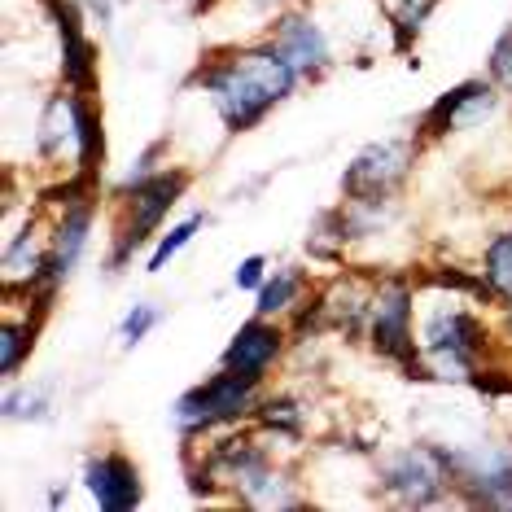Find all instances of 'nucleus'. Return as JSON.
<instances>
[{"label":"nucleus","mask_w":512,"mask_h":512,"mask_svg":"<svg viewBox=\"0 0 512 512\" xmlns=\"http://www.w3.org/2000/svg\"><path fill=\"white\" fill-rule=\"evenodd\" d=\"M294 62L276 49L272 40L254 44V49H232L215 62H206L193 75V84L206 92V101L224 119L228 132H250L272 106H281L289 92L298 88Z\"/></svg>","instance_id":"obj_1"},{"label":"nucleus","mask_w":512,"mask_h":512,"mask_svg":"<svg viewBox=\"0 0 512 512\" xmlns=\"http://www.w3.org/2000/svg\"><path fill=\"white\" fill-rule=\"evenodd\" d=\"M486 351V324L464 307H438L421 329V372L434 381H473Z\"/></svg>","instance_id":"obj_2"},{"label":"nucleus","mask_w":512,"mask_h":512,"mask_svg":"<svg viewBox=\"0 0 512 512\" xmlns=\"http://www.w3.org/2000/svg\"><path fill=\"white\" fill-rule=\"evenodd\" d=\"M36 149L40 158H53V162H75V171H92L101 158V127H97V114L84 101V92H62L44 106V119H40V136H36Z\"/></svg>","instance_id":"obj_3"},{"label":"nucleus","mask_w":512,"mask_h":512,"mask_svg":"<svg viewBox=\"0 0 512 512\" xmlns=\"http://www.w3.org/2000/svg\"><path fill=\"white\" fill-rule=\"evenodd\" d=\"M259 386L263 381L224 368L219 377L206 381V386L180 394L176 407H171V425H176L184 438L206 434V429H215V425H232V421H241V416L259 412Z\"/></svg>","instance_id":"obj_4"},{"label":"nucleus","mask_w":512,"mask_h":512,"mask_svg":"<svg viewBox=\"0 0 512 512\" xmlns=\"http://www.w3.org/2000/svg\"><path fill=\"white\" fill-rule=\"evenodd\" d=\"M189 189L184 171H149L141 180H123V224H119V246H114V267H123L136 254L141 241L162 224V215L180 202V193Z\"/></svg>","instance_id":"obj_5"},{"label":"nucleus","mask_w":512,"mask_h":512,"mask_svg":"<svg viewBox=\"0 0 512 512\" xmlns=\"http://www.w3.org/2000/svg\"><path fill=\"white\" fill-rule=\"evenodd\" d=\"M381 486L399 499V504H438L442 495L456 486V473H451V451L442 447H407L399 456H390L381 464Z\"/></svg>","instance_id":"obj_6"},{"label":"nucleus","mask_w":512,"mask_h":512,"mask_svg":"<svg viewBox=\"0 0 512 512\" xmlns=\"http://www.w3.org/2000/svg\"><path fill=\"white\" fill-rule=\"evenodd\" d=\"M368 333L381 359L403 364L412 377H421V351L412 337V285L407 281H381L368 302Z\"/></svg>","instance_id":"obj_7"},{"label":"nucleus","mask_w":512,"mask_h":512,"mask_svg":"<svg viewBox=\"0 0 512 512\" xmlns=\"http://www.w3.org/2000/svg\"><path fill=\"white\" fill-rule=\"evenodd\" d=\"M412 154H416L412 141H377V145L359 149L342 176L346 197H390L407 180Z\"/></svg>","instance_id":"obj_8"},{"label":"nucleus","mask_w":512,"mask_h":512,"mask_svg":"<svg viewBox=\"0 0 512 512\" xmlns=\"http://www.w3.org/2000/svg\"><path fill=\"white\" fill-rule=\"evenodd\" d=\"M281 351H285V329L272 324L267 316H254L250 324H241V329L232 333V342L224 351V368L263 381L276 359H281Z\"/></svg>","instance_id":"obj_9"},{"label":"nucleus","mask_w":512,"mask_h":512,"mask_svg":"<svg viewBox=\"0 0 512 512\" xmlns=\"http://www.w3.org/2000/svg\"><path fill=\"white\" fill-rule=\"evenodd\" d=\"M84 482H88L92 499H97V508H106V512H132L141 504V473H136V464L119 456V451L92 456L84 464Z\"/></svg>","instance_id":"obj_10"},{"label":"nucleus","mask_w":512,"mask_h":512,"mask_svg":"<svg viewBox=\"0 0 512 512\" xmlns=\"http://www.w3.org/2000/svg\"><path fill=\"white\" fill-rule=\"evenodd\" d=\"M495 114V88L482 79L442 92V101L425 114V136H447V132H469V127L486 123Z\"/></svg>","instance_id":"obj_11"},{"label":"nucleus","mask_w":512,"mask_h":512,"mask_svg":"<svg viewBox=\"0 0 512 512\" xmlns=\"http://www.w3.org/2000/svg\"><path fill=\"white\" fill-rule=\"evenodd\" d=\"M272 44L289 57V62H294V71L302 79L320 75L324 66H329V36H324L320 22L311 18V14H302V9H289V14L276 18Z\"/></svg>","instance_id":"obj_12"},{"label":"nucleus","mask_w":512,"mask_h":512,"mask_svg":"<svg viewBox=\"0 0 512 512\" xmlns=\"http://www.w3.org/2000/svg\"><path fill=\"white\" fill-rule=\"evenodd\" d=\"M49 5V14L57 22V36H62V75L71 92H88L97 88V49L88 44L84 27H79V14L75 5H66V0H44Z\"/></svg>","instance_id":"obj_13"},{"label":"nucleus","mask_w":512,"mask_h":512,"mask_svg":"<svg viewBox=\"0 0 512 512\" xmlns=\"http://www.w3.org/2000/svg\"><path fill=\"white\" fill-rule=\"evenodd\" d=\"M92 215H97V206H92V197H75V202H66L62 219H57L53 228V259H49V289H57L66 281V276L75 272L79 254H84L88 237H92Z\"/></svg>","instance_id":"obj_14"},{"label":"nucleus","mask_w":512,"mask_h":512,"mask_svg":"<svg viewBox=\"0 0 512 512\" xmlns=\"http://www.w3.org/2000/svg\"><path fill=\"white\" fill-rule=\"evenodd\" d=\"M302 289H307V281H302V272L298 267H281V272H272L263 281V289H259V316H289L294 311V302L302 298Z\"/></svg>","instance_id":"obj_15"},{"label":"nucleus","mask_w":512,"mask_h":512,"mask_svg":"<svg viewBox=\"0 0 512 512\" xmlns=\"http://www.w3.org/2000/svg\"><path fill=\"white\" fill-rule=\"evenodd\" d=\"M31 346H36V320H5V329H0V372L14 377L22 359L31 355Z\"/></svg>","instance_id":"obj_16"},{"label":"nucleus","mask_w":512,"mask_h":512,"mask_svg":"<svg viewBox=\"0 0 512 512\" xmlns=\"http://www.w3.org/2000/svg\"><path fill=\"white\" fill-rule=\"evenodd\" d=\"M486 289L512 302V232L486 246Z\"/></svg>","instance_id":"obj_17"},{"label":"nucleus","mask_w":512,"mask_h":512,"mask_svg":"<svg viewBox=\"0 0 512 512\" xmlns=\"http://www.w3.org/2000/svg\"><path fill=\"white\" fill-rule=\"evenodd\" d=\"M202 224H206V215H189V219H184V224L171 228L167 237L158 241V250L149 254V272H162V267H167V263L176 259V254H180V250H184V246H189V241L197 237V232H202Z\"/></svg>","instance_id":"obj_18"},{"label":"nucleus","mask_w":512,"mask_h":512,"mask_svg":"<svg viewBox=\"0 0 512 512\" xmlns=\"http://www.w3.org/2000/svg\"><path fill=\"white\" fill-rule=\"evenodd\" d=\"M259 425L294 438V434H302V407L294 399H285V394L281 399H267V403H259Z\"/></svg>","instance_id":"obj_19"},{"label":"nucleus","mask_w":512,"mask_h":512,"mask_svg":"<svg viewBox=\"0 0 512 512\" xmlns=\"http://www.w3.org/2000/svg\"><path fill=\"white\" fill-rule=\"evenodd\" d=\"M5 416L9 421H44L49 416V390H9L5 394Z\"/></svg>","instance_id":"obj_20"},{"label":"nucleus","mask_w":512,"mask_h":512,"mask_svg":"<svg viewBox=\"0 0 512 512\" xmlns=\"http://www.w3.org/2000/svg\"><path fill=\"white\" fill-rule=\"evenodd\" d=\"M381 9H386L390 22L399 27V36L407 40L412 31H421V22H425L429 9H434V0H381Z\"/></svg>","instance_id":"obj_21"},{"label":"nucleus","mask_w":512,"mask_h":512,"mask_svg":"<svg viewBox=\"0 0 512 512\" xmlns=\"http://www.w3.org/2000/svg\"><path fill=\"white\" fill-rule=\"evenodd\" d=\"M162 320V311L154 307V302H136L132 311L123 316L119 324V337H123V346H136V342H145L149 333H154V324Z\"/></svg>","instance_id":"obj_22"},{"label":"nucleus","mask_w":512,"mask_h":512,"mask_svg":"<svg viewBox=\"0 0 512 512\" xmlns=\"http://www.w3.org/2000/svg\"><path fill=\"white\" fill-rule=\"evenodd\" d=\"M491 79L495 84H504V88H512V27L495 40V49H491Z\"/></svg>","instance_id":"obj_23"},{"label":"nucleus","mask_w":512,"mask_h":512,"mask_svg":"<svg viewBox=\"0 0 512 512\" xmlns=\"http://www.w3.org/2000/svg\"><path fill=\"white\" fill-rule=\"evenodd\" d=\"M237 289H263V281H267V259L263 254H250L246 263H237Z\"/></svg>","instance_id":"obj_24"},{"label":"nucleus","mask_w":512,"mask_h":512,"mask_svg":"<svg viewBox=\"0 0 512 512\" xmlns=\"http://www.w3.org/2000/svg\"><path fill=\"white\" fill-rule=\"evenodd\" d=\"M250 5H263V9H276V5H285V0H250Z\"/></svg>","instance_id":"obj_25"},{"label":"nucleus","mask_w":512,"mask_h":512,"mask_svg":"<svg viewBox=\"0 0 512 512\" xmlns=\"http://www.w3.org/2000/svg\"><path fill=\"white\" fill-rule=\"evenodd\" d=\"M508 333H512V316H508Z\"/></svg>","instance_id":"obj_26"}]
</instances>
